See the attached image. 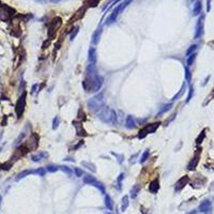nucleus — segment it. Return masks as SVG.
Segmentation results:
<instances>
[{
    "label": "nucleus",
    "mask_w": 214,
    "mask_h": 214,
    "mask_svg": "<svg viewBox=\"0 0 214 214\" xmlns=\"http://www.w3.org/2000/svg\"><path fill=\"white\" fill-rule=\"evenodd\" d=\"M95 114L102 121L105 122V123L116 124L118 122V120H117V114H116L115 110L111 109L110 107L105 106V105L102 107L101 109L98 110Z\"/></svg>",
    "instance_id": "1"
},
{
    "label": "nucleus",
    "mask_w": 214,
    "mask_h": 214,
    "mask_svg": "<svg viewBox=\"0 0 214 214\" xmlns=\"http://www.w3.org/2000/svg\"><path fill=\"white\" fill-rule=\"evenodd\" d=\"M104 106V99H103V93L98 94L94 98L88 101V107L92 110L93 113H96L99 109H101Z\"/></svg>",
    "instance_id": "2"
},
{
    "label": "nucleus",
    "mask_w": 214,
    "mask_h": 214,
    "mask_svg": "<svg viewBox=\"0 0 214 214\" xmlns=\"http://www.w3.org/2000/svg\"><path fill=\"white\" fill-rule=\"evenodd\" d=\"M131 2H132V0H124L123 2L120 3V4H119V6L117 7L115 10H114L113 14L110 15L109 18L107 20V24H108V25H110V24L115 23L116 20H117V17H118V15L120 14V13H121V12L123 11L124 9L127 8V7L129 6Z\"/></svg>",
    "instance_id": "3"
},
{
    "label": "nucleus",
    "mask_w": 214,
    "mask_h": 214,
    "mask_svg": "<svg viewBox=\"0 0 214 214\" xmlns=\"http://www.w3.org/2000/svg\"><path fill=\"white\" fill-rule=\"evenodd\" d=\"M160 122H154V123H150V124H147L146 127H142L139 133H138V138L139 139H142V138L146 137L148 134H152L154 133L155 131L158 130V127H160Z\"/></svg>",
    "instance_id": "4"
},
{
    "label": "nucleus",
    "mask_w": 214,
    "mask_h": 214,
    "mask_svg": "<svg viewBox=\"0 0 214 214\" xmlns=\"http://www.w3.org/2000/svg\"><path fill=\"white\" fill-rule=\"evenodd\" d=\"M26 96H27V93L24 92L23 94L20 96V99L17 100V102H16V105H15V111H16L17 118H20V117L23 116L24 111H25Z\"/></svg>",
    "instance_id": "5"
},
{
    "label": "nucleus",
    "mask_w": 214,
    "mask_h": 214,
    "mask_svg": "<svg viewBox=\"0 0 214 214\" xmlns=\"http://www.w3.org/2000/svg\"><path fill=\"white\" fill-rule=\"evenodd\" d=\"M61 25H62V20L60 17H55V18L51 22V25H49V28H48V35H49L51 40L55 38L57 29H59Z\"/></svg>",
    "instance_id": "6"
},
{
    "label": "nucleus",
    "mask_w": 214,
    "mask_h": 214,
    "mask_svg": "<svg viewBox=\"0 0 214 214\" xmlns=\"http://www.w3.org/2000/svg\"><path fill=\"white\" fill-rule=\"evenodd\" d=\"M39 141H40V137L38 134H35V133H33L32 135L30 136V138L28 139V141H27V144L25 145L26 147H27V149H28V151H33V150H35L39 147Z\"/></svg>",
    "instance_id": "7"
},
{
    "label": "nucleus",
    "mask_w": 214,
    "mask_h": 214,
    "mask_svg": "<svg viewBox=\"0 0 214 214\" xmlns=\"http://www.w3.org/2000/svg\"><path fill=\"white\" fill-rule=\"evenodd\" d=\"M13 12H14V10H13V9L4 6L2 9H1V11H0V17H1V20H8L9 18L12 16Z\"/></svg>",
    "instance_id": "8"
},
{
    "label": "nucleus",
    "mask_w": 214,
    "mask_h": 214,
    "mask_svg": "<svg viewBox=\"0 0 214 214\" xmlns=\"http://www.w3.org/2000/svg\"><path fill=\"white\" fill-rule=\"evenodd\" d=\"M189 177H187V176H184V177L181 178L180 180H178L177 183H176V191H177V192L181 191V189H183L186 184L189 183Z\"/></svg>",
    "instance_id": "9"
},
{
    "label": "nucleus",
    "mask_w": 214,
    "mask_h": 214,
    "mask_svg": "<svg viewBox=\"0 0 214 214\" xmlns=\"http://www.w3.org/2000/svg\"><path fill=\"white\" fill-rule=\"evenodd\" d=\"M88 59L91 64H95L96 60H98V55H96V49L94 47H91L89 49V54H88Z\"/></svg>",
    "instance_id": "10"
},
{
    "label": "nucleus",
    "mask_w": 214,
    "mask_h": 214,
    "mask_svg": "<svg viewBox=\"0 0 214 214\" xmlns=\"http://www.w3.org/2000/svg\"><path fill=\"white\" fill-rule=\"evenodd\" d=\"M158 189H160V181H158V179H155V180H153L151 183H150V186H149V191L152 193V194H156L158 192Z\"/></svg>",
    "instance_id": "11"
},
{
    "label": "nucleus",
    "mask_w": 214,
    "mask_h": 214,
    "mask_svg": "<svg viewBox=\"0 0 214 214\" xmlns=\"http://www.w3.org/2000/svg\"><path fill=\"white\" fill-rule=\"evenodd\" d=\"M47 156H48L47 152H40V153H38V154L32 155V156H31V160H33V162H40V160H45Z\"/></svg>",
    "instance_id": "12"
},
{
    "label": "nucleus",
    "mask_w": 214,
    "mask_h": 214,
    "mask_svg": "<svg viewBox=\"0 0 214 214\" xmlns=\"http://www.w3.org/2000/svg\"><path fill=\"white\" fill-rule=\"evenodd\" d=\"M101 34H102V28L100 27L99 29H96L95 31H94V33L92 34V43L94 44V45H96L98 43L100 42V38H101Z\"/></svg>",
    "instance_id": "13"
},
{
    "label": "nucleus",
    "mask_w": 214,
    "mask_h": 214,
    "mask_svg": "<svg viewBox=\"0 0 214 214\" xmlns=\"http://www.w3.org/2000/svg\"><path fill=\"white\" fill-rule=\"evenodd\" d=\"M82 180H84L85 183L89 184V185H95V183L98 182L96 179L93 177V176H85V177L82 178Z\"/></svg>",
    "instance_id": "14"
},
{
    "label": "nucleus",
    "mask_w": 214,
    "mask_h": 214,
    "mask_svg": "<svg viewBox=\"0 0 214 214\" xmlns=\"http://www.w3.org/2000/svg\"><path fill=\"white\" fill-rule=\"evenodd\" d=\"M127 129H134L136 127V122H135V119L133 116H127Z\"/></svg>",
    "instance_id": "15"
},
{
    "label": "nucleus",
    "mask_w": 214,
    "mask_h": 214,
    "mask_svg": "<svg viewBox=\"0 0 214 214\" xmlns=\"http://www.w3.org/2000/svg\"><path fill=\"white\" fill-rule=\"evenodd\" d=\"M73 125L75 127V129H76L77 135H78V136L85 135V131H84V129H82V125L80 123H79V122L74 121V122H73Z\"/></svg>",
    "instance_id": "16"
},
{
    "label": "nucleus",
    "mask_w": 214,
    "mask_h": 214,
    "mask_svg": "<svg viewBox=\"0 0 214 214\" xmlns=\"http://www.w3.org/2000/svg\"><path fill=\"white\" fill-rule=\"evenodd\" d=\"M105 205H106V208L108 209L109 211H111V210L114 209L113 200H111L110 196H108V195H106V196H105Z\"/></svg>",
    "instance_id": "17"
},
{
    "label": "nucleus",
    "mask_w": 214,
    "mask_h": 214,
    "mask_svg": "<svg viewBox=\"0 0 214 214\" xmlns=\"http://www.w3.org/2000/svg\"><path fill=\"white\" fill-rule=\"evenodd\" d=\"M33 170H24V171L20 172L16 177V180H20V179H23V178L27 177L28 175H31V174H33Z\"/></svg>",
    "instance_id": "18"
},
{
    "label": "nucleus",
    "mask_w": 214,
    "mask_h": 214,
    "mask_svg": "<svg viewBox=\"0 0 214 214\" xmlns=\"http://www.w3.org/2000/svg\"><path fill=\"white\" fill-rule=\"evenodd\" d=\"M139 191H140V186L139 185H134L132 187V189H131V197L132 198H135L136 196L138 195V193H139Z\"/></svg>",
    "instance_id": "19"
},
{
    "label": "nucleus",
    "mask_w": 214,
    "mask_h": 214,
    "mask_svg": "<svg viewBox=\"0 0 214 214\" xmlns=\"http://www.w3.org/2000/svg\"><path fill=\"white\" fill-rule=\"evenodd\" d=\"M198 160H199V158H198V156H195V158L191 160V163L189 164V170H193V169L196 168V166H197V164H198Z\"/></svg>",
    "instance_id": "20"
},
{
    "label": "nucleus",
    "mask_w": 214,
    "mask_h": 214,
    "mask_svg": "<svg viewBox=\"0 0 214 214\" xmlns=\"http://www.w3.org/2000/svg\"><path fill=\"white\" fill-rule=\"evenodd\" d=\"M171 106H172V104L171 103H169V104H166V105H164L162 108H160V110H158V116H160V115H163L164 113H166L167 110H169L170 108H171Z\"/></svg>",
    "instance_id": "21"
},
{
    "label": "nucleus",
    "mask_w": 214,
    "mask_h": 214,
    "mask_svg": "<svg viewBox=\"0 0 214 214\" xmlns=\"http://www.w3.org/2000/svg\"><path fill=\"white\" fill-rule=\"evenodd\" d=\"M129 207V196H124L122 198V207H121V211H125Z\"/></svg>",
    "instance_id": "22"
},
{
    "label": "nucleus",
    "mask_w": 214,
    "mask_h": 214,
    "mask_svg": "<svg viewBox=\"0 0 214 214\" xmlns=\"http://www.w3.org/2000/svg\"><path fill=\"white\" fill-rule=\"evenodd\" d=\"M82 165L85 167H87L89 170H92L93 172H95V166H94V164L92 163H89V162H82Z\"/></svg>",
    "instance_id": "23"
},
{
    "label": "nucleus",
    "mask_w": 214,
    "mask_h": 214,
    "mask_svg": "<svg viewBox=\"0 0 214 214\" xmlns=\"http://www.w3.org/2000/svg\"><path fill=\"white\" fill-rule=\"evenodd\" d=\"M12 165H13V162L10 160H8V162H6L4 164L1 165V169H3V170H9V169L12 167Z\"/></svg>",
    "instance_id": "24"
},
{
    "label": "nucleus",
    "mask_w": 214,
    "mask_h": 214,
    "mask_svg": "<svg viewBox=\"0 0 214 214\" xmlns=\"http://www.w3.org/2000/svg\"><path fill=\"white\" fill-rule=\"evenodd\" d=\"M25 136H26V133L25 132H22L20 133V135L18 136V137L16 138V140L14 141V145L15 146H17V145H20L22 141H23V139L25 138Z\"/></svg>",
    "instance_id": "25"
},
{
    "label": "nucleus",
    "mask_w": 214,
    "mask_h": 214,
    "mask_svg": "<svg viewBox=\"0 0 214 214\" xmlns=\"http://www.w3.org/2000/svg\"><path fill=\"white\" fill-rule=\"evenodd\" d=\"M149 154H150V152H149V150H146L144 153H142V155H141V158H140V163H145L147 160V158H149Z\"/></svg>",
    "instance_id": "26"
},
{
    "label": "nucleus",
    "mask_w": 214,
    "mask_h": 214,
    "mask_svg": "<svg viewBox=\"0 0 214 214\" xmlns=\"http://www.w3.org/2000/svg\"><path fill=\"white\" fill-rule=\"evenodd\" d=\"M59 123H60V118L57 116V117L54 118V121H53V129L54 130H56L57 127H59Z\"/></svg>",
    "instance_id": "27"
},
{
    "label": "nucleus",
    "mask_w": 214,
    "mask_h": 214,
    "mask_svg": "<svg viewBox=\"0 0 214 214\" xmlns=\"http://www.w3.org/2000/svg\"><path fill=\"white\" fill-rule=\"evenodd\" d=\"M59 169V166H55V165H48L47 168H46V170H47L48 172H55L57 171Z\"/></svg>",
    "instance_id": "28"
},
{
    "label": "nucleus",
    "mask_w": 214,
    "mask_h": 214,
    "mask_svg": "<svg viewBox=\"0 0 214 214\" xmlns=\"http://www.w3.org/2000/svg\"><path fill=\"white\" fill-rule=\"evenodd\" d=\"M78 27H75V28L73 29V32H72V33H71V35H70V40L71 41H73L74 39H75V37H76V34L78 33Z\"/></svg>",
    "instance_id": "29"
},
{
    "label": "nucleus",
    "mask_w": 214,
    "mask_h": 214,
    "mask_svg": "<svg viewBox=\"0 0 214 214\" xmlns=\"http://www.w3.org/2000/svg\"><path fill=\"white\" fill-rule=\"evenodd\" d=\"M34 172H35V174H38V175H40V176H45V172H46V170L44 168H42V167H41V168H38L37 170H34Z\"/></svg>",
    "instance_id": "30"
},
{
    "label": "nucleus",
    "mask_w": 214,
    "mask_h": 214,
    "mask_svg": "<svg viewBox=\"0 0 214 214\" xmlns=\"http://www.w3.org/2000/svg\"><path fill=\"white\" fill-rule=\"evenodd\" d=\"M59 168L62 169V170H63L64 172H67L68 175H72V170H71L69 167H67V166H59Z\"/></svg>",
    "instance_id": "31"
},
{
    "label": "nucleus",
    "mask_w": 214,
    "mask_h": 214,
    "mask_svg": "<svg viewBox=\"0 0 214 214\" xmlns=\"http://www.w3.org/2000/svg\"><path fill=\"white\" fill-rule=\"evenodd\" d=\"M200 11V2L198 1L197 3H196V6H195V9H194V14H198Z\"/></svg>",
    "instance_id": "32"
},
{
    "label": "nucleus",
    "mask_w": 214,
    "mask_h": 214,
    "mask_svg": "<svg viewBox=\"0 0 214 214\" xmlns=\"http://www.w3.org/2000/svg\"><path fill=\"white\" fill-rule=\"evenodd\" d=\"M75 175H76L77 177H82L84 172H82V170L80 168H75Z\"/></svg>",
    "instance_id": "33"
},
{
    "label": "nucleus",
    "mask_w": 214,
    "mask_h": 214,
    "mask_svg": "<svg viewBox=\"0 0 214 214\" xmlns=\"http://www.w3.org/2000/svg\"><path fill=\"white\" fill-rule=\"evenodd\" d=\"M203 137H205V132H202V133H201V134H200L199 137H198L197 139H196V142H197V144L199 145L200 142H201V140H202V139H203Z\"/></svg>",
    "instance_id": "34"
},
{
    "label": "nucleus",
    "mask_w": 214,
    "mask_h": 214,
    "mask_svg": "<svg viewBox=\"0 0 214 214\" xmlns=\"http://www.w3.org/2000/svg\"><path fill=\"white\" fill-rule=\"evenodd\" d=\"M194 59H195V56H192L191 58H189V59L187 60V63H189V65H191V64H192V62L194 61Z\"/></svg>",
    "instance_id": "35"
},
{
    "label": "nucleus",
    "mask_w": 214,
    "mask_h": 214,
    "mask_svg": "<svg viewBox=\"0 0 214 214\" xmlns=\"http://www.w3.org/2000/svg\"><path fill=\"white\" fill-rule=\"evenodd\" d=\"M1 137H2V133H0V139H1Z\"/></svg>",
    "instance_id": "36"
},
{
    "label": "nucleus",
    "mask_w": 214,
    "mask_h": 214,
    "mask_svg": "<svg viewBox=\"0 0 214 214\" xmlns=\"http://www.w3.org/2000/svg\"><path fill=\"white\" fill-rule=\"evenodd\" d=\"M1 200H2V198H1V196H0V205H1Z\"/></svg>",
    "instance_id": "37"
}]
</instances>
